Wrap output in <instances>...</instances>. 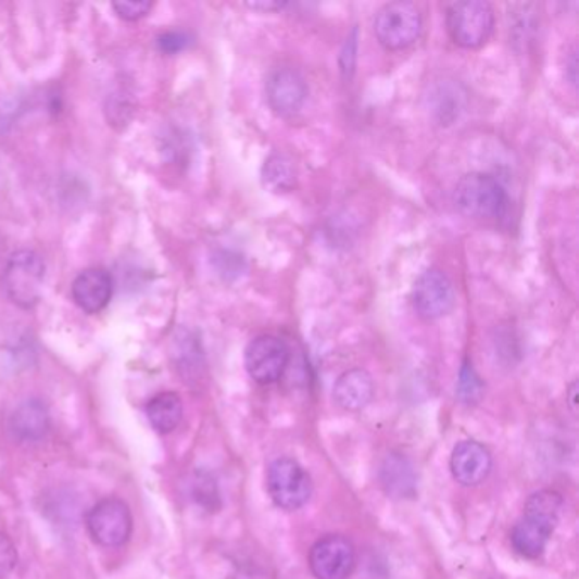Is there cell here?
Returning <instances> with one entry per match:
<instances>
[{
	"label": "cell",
	"mask_w": 579,
	"mask_h": 579,
	"mask_svg": "<svg viewBox=\"0 0 579 579\" xmlns=\"http://www.w3.org/2000/svg\"><path fill=\"white\" fill-rule=\"evenodd\" d=\"M412 306L425 322L449 315L455 306V289L448 274L440 268H428L416 277L412 288Z\"/></svg>",
	"instance_id": "obj_8"
},
{
	"label": "cell",
	"mask_w": 579,
	"mask_h": 579,
	"mask_svg": "<svg viewBox=\"0 0 579 579\" xmlns=\"http://www.w3.org/2000/svg\"><path fill=\"white\" fill-rule=\"evenodd\" d=\"M113 289V277L105 268H87L72 282V300L84 313L96 315L110 304Z\"/></svg>",
	"instance_id": "obj_13"
},
{
	"label": "cell",
	"mask_w": 579,
	"mask_h": 579,
	"mask_svg": "<svg viewBox=\"0 0 579 579\" xmlns=\"http://www.w3.org/2000/svg\"><path fill=\"white\" fill-rule=\"evenodd\" d=\"M47 265L33 250H17L9 257L2 274V286L11 303L21 310H33L41 300Z\"/></svg>",
	"instance_id": "obj_3"
},
{
	"label": "cell",
	"mask_w": 579,
	"mask_h": 579,
	"mask_svg": "<svg viewBox=\"0 0 579 579\" xmlns=\"http://www.w3.org/2000/svg\"><path fill=\"white\" fill-rule=\"evenodd\" d=\"M86 525L96 544L102 547H119L131 537V512L119 498H104L89 509Z\"/></svg>",
	"instance_id": "obj_7"
},
{
	"label": "cell",
	"mask_w": 579,
	"mask_h": 579,
	"mask_svg": "<svg viewBox=\"0 0 579 579\" xmlns=\"http://www.w3.org/2000/svg\"><path fill=\"white\" fill-rule=\"evenodd\" d=\"M262 182L273 192H291L298 186V167L291 156L273 153L262 167Z\"/></svg>",
	"instance_id": "obj_18"
},
{
	"label": "cell",
	"mask_w": 579,
	"mask_h": 579,
	"mask_svg": "<svg viewBox=\"0 0 579 579\" xmlns=\"http://www.w3.org/2000/svg\"><path fill=\"white\" fill-rule=\"evenodd\" d=\"M307 564L316 579H349L355 568V549L342 536H327L315 542Z\"/></svg>",
	"instance_id": "obj_11"
},
{
	"label": "cell",
	"mask_w": 579,
	"mask_h": 579,
	"mask_svg": "<svg viewBox=\"0 0 579 579\" xmlns=\"http://www.w3.org/2000/svg\"><path fill=\"white\" fill-rule=\"evenodd\" d=\"M569 406H571L572 410H576V405H578V382H572L571 386H569Z\"/></svg>",
	"instance_id": "obj_28"
},
{
	"label": "cell",
	"mask_w": 579,
	"mask_h": 579,
	"mask_svg": "<svg viewBox=\"0 0 579 579\" xmlns=\"http://www.w3.org/2000/svg\"><path fill=\"white\" fill-rule=\"evenodd\" d=\"M291 358L288 343L276 335H259L246 349V369L259 385H273L285 376Z\"/></svg>",
	"instance_id": "obj_9"
},
{
	"label": "cell",
	"mask_w": 579,
	"mask_h": 579,
	"mask_svg": "<svg viewBox=\"0 0 579 579\" xmlns=\"http://www.w3.org/2000/svg\"><path fill=\"white\" fill-rule=\"evenodd\" d=\"M569 68L568 71L571 72V75H569V80H571V84H578V77H576V71H578V60H576V51H572L571 53V62H569Z\"/></svg>",
	"instance_id": "obj_27"
},
{
	"label": "cell",
	"mask_w": 579,
	"mask_h": 579,
	"mask_svg": "<svg viewBox=\"0 0 579 579\" xmlns=\"http://www.w3.org/2000/svg\"><path fill=\"white\" fill-rule=\"evenodd\" d=\"M374 398V381L367 370L349 369L335 381L333 400L345 412L357 413L366 408Z\"/></svg>",
	"instance_id": "obj_14"
},
{
	"label": "cell",
	"mask_w": 579,
	"mask_h": 579,
	"mask_svg": "<svg viewBox=\"0 0 579 579\" xmlns=\"http://www.w3.org/2000/svg\"><path fill=\"white\" fill-rule=\"evenodd\" d=\"M144 413H147L148 421L155 428L156 432H174L182 420V400H180L179 394L165 391V393L156 394L148 401Z\"/></svg>",
	"instance_id": "obj_17"
},
{
	"label": "cell",
	"mask_w": 579,
	"mask_h": 579,
	"mask_svg": "<svg viewBox=\"0 0 579 579\" xmlns=\"http://www.w3.org/2000/svg\"><path fill=\"white\" fill-rule=\"evenodd\" d=\"M379 481L386 493L398 500L413 498L416 493V473L405 455L388 454L379 469Z\"/></svg>",
	"instance_id": "obj_16"
},
{
	"label": "cell",
	"mask_w": 579,
	"mask_h": 579,
	"mask_svg": "<svg viewBox=\"0 0 579 579\" xmlns=\"http://www.w3.org/2000/svg\"><path fill=\"white\" fill-rule=\"evenodd\" d=\"M432 99L436 101L433 113L439 117L440 123H452L455 117L460 116L464 98L457 87L440 86L439 89L432 93Z\"/></svg>",
	"instance_id": "obj_20"
},
{
	"label": "cell",
	"mask_w": 579,
	"mask_h": 579,
	"mask_svg": "<svg viewBox=\"0 0 579 579\" xmlns=\"http://www.w3.org/2000/svg\"><path fill=\"white\" fill-rule=\"evenodd\" d=\"M424 20L418 5L406 0L389 2L374 17V33L386 50L398 51L412 47L420 38Z\"/></svg>",
	"instance_id": "obj_5"
},
{
	"label": "cell",
	"mask_w": 579,
	"mask_h": 579,
	"mask_svg": "<svg viewBox=\"0 0 579 579\" xmlns=\"http://www.w3.org/2000/svg\"><path fill=\"white\" fill-rule=\"evenodd\" d=\"M445 24L455 45L475 50L487 43L493 33V5L484 0L452 2L445 11Z\"/></svg>",
	"instance_id": "obj_4"
},
{
	"label": "cell",
	"mask_w": 579,
	"mask_h": 579,
	"mask_svg": "<svg viewBox=\"0 0 579 579\" xmlns=\"http://www.w3.org/2000/svg\"><path fill=\"white\" fill-rule=\"evenodd\" d=\"M246 5L249 9H253V11L277 12L288 8V2H282V0H255V2H247Z\"/></svg>",
	"instance_id": "obj_26"
},
{
	"label": "cell",
	"mask_w": 579,
	"mask_h": 579,
	"mask_svg": "<svg viewBox=\"0 0 579 579\" xmlns=\"http://www.w3.org/2000/svg\"><path fill=\"white\" fill-rule=\"evenodd\" d=\"M564 500L557 491L541 490L525 502L524 515L515 525L509 541L520 556L537 559L544 554L559 524Z\"/></svg>",
	"instance_id": "obj_1"
},
{
	"label": "cell",
	"mask_w": 579,
	"mask_h": 579,
	"mask_svg": "<svg viewBox=\"0 0 579 579\" xmlns=\"http://www.w3.org/2000/svg\"><path fill=\"white\" fill-rule=\"evenodd\" d=\"M191 494L199 506H203L207 512H218L222 508V498H219L218 484L213 475L206 470H198L192 479Z\"/></svg>",
	"instance_id": "obj_19"
},
{
	"label": "cell",
	"mask_w": 579,
	"mask_h": 579,
	"mask_svg": "<svg viewBox=\"0 0 579 579\" xmlns=\"http://www.w3.org/2000/svg\"><path fill=\"white\" fill-rule=\"evenodd\" d=\"M9 427L21 442H38L50 432V412L43 401H23L12 413Z\"/></svg>",
	"instance_id": "obj_15"
},
{
	"label": "cell",
	"mask_w": 579,
	"mask_h": 579,
	"mask_svg": "<svg viewBox=\"0 0 579 579\" xmlns=\"http://www.w3.org/2000/svg\"><path fill=\"white\" fill-rule=\"evenodd\" d=\"M493 457L482 443L463 440L451 455V473L463 487H478L490 476Z\"/></svg>",
	"instance_id": "obj_12"
},
{
	"label": "cell",
	"mask_w": 579,
	"mask_h": 579,
	"mask_svg": "<svg viewBox=\"0 0 579 579\" xmlns=\"http://www.w3.org/2000/svg\"><path fill=\"white\" fill-rule=\"evenodd\" d=\"M153 2H114L113 9L121 20L137 21L152 11Z\"/></svg>",
	"instance_id": "obj_25"
},
{
	"label": "cell",
	"mask_w": 579,
	"mask_h": 579,
	"mask_svg": "<svg viewBox=\"0 0 579 579\" xmlns=\"http://www.w3.org/2000/svg\"><path fill=\"white\" fill-rule=\"evenodd\" d=\"M357 50L358 32L357 28H354L349 33V36H347L345 43H343L339 56L340 72H342L345 80H350V78L354 77L355 65H357Z\"/></svg>",
	"instance_id": "obj_22"
},
{
	"label": "cell",
	"mask_w": 579,
	"mask_h": 579,
	"mask_svg": "<svg viewBox=\"0 0 579 579\" xmlns=\"http://www.w3.org/2000/svg\"><path fill=\"white\" fill-rule=\"evenodd\" d=\"M307 93L306 78L294 66H274L265 77V99L277 116L289 117L300 113Z\"/></svg>",
	"instance_id": "obj_10"
},
{
	"label": "cell",
	"mask_w": 579,
	"mask_h": 579,
	"mask_svg": "<svg viewBox=\"0 0 579 579\" xmlns=\"http://www.w3.org/2000/svg\"><path fill=\"white\" fill-rule=\"evenodd\" d=\"M267 491L277 508L295 512L312 498V478L298 461L279 457L267 467Z\"/></svg>",
	"instance_id": "obj_6"
},
{
	"label": "cell",
	"mask_w": 579,
	"mask_h": 579,
	"mask_svg": "<svg viewBox=\"0 0 579 579\" xmlns=\"http://www.w3.org/2000/svg\"><path fill=\"white\" fill-rule=\"evenodd\" d=\"M482 381L476 373L475 367L469 362H464L460 373V385H457V394L464 403H476L481 398Z\"/></svg>",
	"instance_id": "obj_21"
},
{
	"label": "cell",
	"mask_w": 579,
	"mask_h": 579,
	"mask_svg": "<svg viewBox=\"0 0 579 579\" xmlns=\"http://www.w3.org/2000/svg\"><path fill=\"white\" fill-rule=\"evenodd\" d=\"M192 45V36L187 32H165L156 38V47L162 53L177 55Z\"/></svg>",
	"instance_id": "obj_23"
},
{
	"label": "cell",
	"mask_w": 579,
	"mask_h": 579,
	"mask_svg": "<svg viewBox=\"0 0 579 579\" xmlns=\"http://www.w3.org/2000/svg\"><path fill=\"white\" fill-rule=\"evenodd\" d=\"M454 204L467 218L503 219L508 213L509 198L493 175L469 172L455 184Z\"/></svg>",
	"instance_id": "obj_2"
},
{
	"label": "cell",
	"mask_w": 579,
	"mask_h": 579,
	"mask_svg": "<svg viewBox=\"0 0 579 579\" xmlns=\"http://www.w3.org/2000/svg\"><path fill=\"white\" fill-rule=\"evenodd\" d=\"M17 564V551L11 537L0 532V579H8Z\"/></svg>",
	"instance_id": "obj_24"
}]
</instances>
